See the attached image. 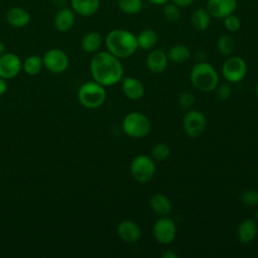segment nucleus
I'll return each mask as SVG.
<instances>
[{
  "label": "nucleus",
  "mask_w": 258,
  "mask_h": 258,
  "mask_svg": "<svg viewBox=\"0 0 258 258\" xmlns=\"http://www.w3.org/2000/svg\"><path fill=\"white\" fill-rule=\"evenodd\" d=\"M237 0H208L207 10L215 18H225L237 8Z\"/></svg>",
  "instance_id": "obj_12"
},
{
  "label": "nucleus",
  "mask_w": 258,
  "mask_h": 258,
  "mask_svg": "<svg viewBox=\"0 0 258 258\" xmlns=\"http://www.w3.org/2000/svg\"><path fill=\"white\" fill-rule=\"evenodd\" d=\"M191 22L196 29L203 31L206 30L211 22V15L208 10L204 8L196 9L191 14Z\"/></svg>",
  "instance_id": "obj_24"
},
{
  "label": "nucleus",
  "mask_w": 258,
  "mask_h": 258,
  "mask_svg": "<svg viewBox=\"0 0 258 258\" xmlns=\"http://www.w3.org/2000/svg\"><path fill=\"white\" fill-rule=\"evenodd\" d=\"M42 66V58H40L38 55H30L25 59L23 69L27 75L35 76L40 72Z\"/></svg>",
  "instance_id": "obj_26"
},
{
  "label": "nucleus",
  "mask_w": 258,
  "mask_h": 258,
  "mask_svg": "<svg viewBox=\"0 0 258 258\" xmlns=\"http://www.w3.org/2000/svg\"><path fill=\"white\" fill-rule=\"evenodd\" d=\"M241 201L248 207H255L258 205V190L255 188H248L241 194Z\"/></svg>",
  "instance_id": "obj_30"
},
{
  "label": "nucleus",
  "mask_w": 258,
  "mask_h": 258,
  "mask_svg": "<svg viewBox=\"0 0 258 258\" xmlns=\"http://www.w3.org/2000/svg\"><path fill=\"white\" fill-rule=\"evenodd\" d=\"M168 56L161 49L151 50L146 57V67L153 74L164 72L168 64Z\"/></svg>",
  "instance_id": "obj_15"
},
{
  "label": "nucleus",
  "mask_w": 258,
  "mask_h": 258,
  "mask_svg": "<svg viewBox=\"0 0 258 258\" xmlns=\"http://www.w3.org/2000/svg\"><path fill=\"white\" fill-rule=\"evenodd\" d=\"M137 44L138 47L142 48V49H151L155 46V44L157 43L158 40V35L155 32V30L151 29V28H147L142 30L137 36Z\"/></svg>",
  "instance_id": "obj_22"
},
{
  "label": "nucleus",
  "mask_w": 258,
  "mask_h": 258,
  "mask_svg": "<svg viewBox=\"0 0 258 258\" xmlns=\"http://www.w3.org/2000/svg\"><path fill=\"white\" fill-rule=\"evenodd\" d=\"M78 99L81 105L88 109H96L103 105L106 100V91L104 86L99 83L87 82L83 84L78 91Z\"/></svg>",
  "instance_id": "obj_4"
},
{
  "label": "nucleus",
  "mask_w": 258,
  "mask_h": 258,
  "mask_svg": "<svg viewBox=\"0 0 258 258\" xmlns=\"http://www.w3.org/2000/svg\"><path fill=\"white\" fill-rule=\"evenodd\" d=\"M5 18L7 23L12 27L22 28L29 23L30 14L22 7H12L6 12Z\"/></svg>",
  "instance_id": "obj_18"
},
{
  "label": "nucleus",
  "mask_w": 258,
  "mask_h": 258,
  "mask_svg": "<svg viewBox=\"0 0 258 258\" xmlns=\"http://www.w3.org/2000/svg\"><path fill=\"white\" fill-rule=\"evenodd\" d=\"M5 53V45H4V43L0 40V56L2 55V54H4Z\"/></svg>",
  "instance_id": "obj_38"
},
{
  "label": "nucleus",
  "mask_w": 258,
  "mask_h": 258,
  "mask_svg": "<svg viewBox=\"0 0 258 258\" xmlns=\"http://www.w3.org/2000/svg\"><path fill=\"white\" fill-rule=\"evenodd\" d=\"M255 218H256V221H258V210L255 212Z\"/></svg>",
  "instance_id": "obj_40"
},
{
  "label": "nucleus",
  "mask_w": 258,
  "mask_h": 258,
  "mask_svg": "<svg viewBox=\"0 0 258 258\" xmlns=\"http://www.w3.org/2000/svg\"><path fill=\"white\" fill-rule=\"evenodd\" d=\"M121 87L124 95L133 101L139 100L144 95V86L140 80L133 77H126L121 80Z\"/></svg>",
  "instance_id": "obj_16"
},
{
  "label": "nucleus",
  "mask_w": 258,
  "mask_h": 258,
  "mask_svg": "<svg viewBox=\"0 0 258 258\" xmlns=\"http://www.w3.org/2000/svg\"><path fill=\"white\" fill-rule=\"evenodd\" d=\"M43 66L46 70L54 74H60L64 72L69 67L68 54L59 48H51L47 50L42 57Z\"/></svg>",
  "instance_id": "obj_10"
},
{
  "label": "nucleus",
  "mask_w": 258,
  "mask_h": 258,
  "mask_svg": "<svg viewBox=\"0 0 258 258\" xmlns=\"http://www.w3.org/2000/svg\"><path fill=\"white\" fill-rule=\"evenodd\" d=\"M224 19H225L224 24L228 31L236 32L239 30V28L241 26V22H240V19L238 16H236L234 14H230L227 17H225Z\"/></svg>",
  "instance_id": "obj_32"
},
{
  "label": "nucleus",
  "mask_w": 258,
  "mask_h": 258,
  "mask_svg": "<svg viewBox=\"0 0 258 258\" xmlns=\"http://www.w3.org/2000/svg\"><path fill=\"white\" fill-rule=\"evenodd\" d=\"M222 75L229 83H239L247 75V63L240 56H229L223 63Z\"/></svg>",
  "instance_id": "obj_7"
},
{
  "label": "nucleus",
  "mask_w": 258,
  "mask_h": 258,
  "mask_svg": "<svg viewBox=\"0 0 258 258\" xmlns=\"http://www.w3.org/2000/svg\"><path fill=\"white\" fill-rule=\"evenodd\" d=\"M102 36L99 32L90 31L83 36L81 40V46L83 50L88 53L97 52L102 45Z\"/></svg>",
  "instance_id": "obj_21"
},
{
  "label": "nucleus",
  "mask_w": 258,
  "mask_h": 258,
  "mask_svg": "<svg viewBox=\"0 0 258 258\" xmlns=\"http://www.w3.org/2000/svg\"><path fill=\"white\" fill-rule=\"evenodd\" d=\"M195 102H196L195 95L190 92H183L178 97V105L182 109H186V110L190 109L194 106Z\"/></svg>",
  "instance_id": "obj_31"
},
{
  "label": "nucleus",
  "mask_w": 258,
  "mask_h": 258,
  "mask_svg": "<svg viewBox=\"0 0 258 258\" xmlns=\"http://www.w3.org/2000/svg\"><path fill=\"white\" fill-rule=\"evenodd\" d=\"M152 233L158 243L162 245L170 244L176 236L175 223L167 216H163L155 221L152 228Z\"/></svg>",
  "instance_id": "obj_9"
},
{
  "label": "nucleus",
  "mask_w": 258,
  "mask_h": 258,
  "mask_svg": "<svg viewBox=\"0 0 258 258\" xmlns=\"http://www.w3.org/2000/svg\"><path fill=\"white\" fill-rule=\"evenodd\" d=\"M258 234V225L256 220L254 219H245L243 220L237 229V236L239 240L244 243L248 244L251 243Z\"/></svg>",
  "instance_id": "obj_17"
},
{
  "label": "nucleus",
  "mask_w": 258,
  "mask_h": 258,
  "mask_svg": "<svg viewBox=\"0 0 258 258\" xmlns=\"http://www.w3.org/2000/svg\"><path fill=\"white\" fill-rule=\"evenodd\" d=\"M155 160L149 155H137L130 164V172L132 177L140 183H145L151 180L155 174Z\"/></svg>",
  "instance_id": "obj_6"
},
{
  "label": "nucleus",
  "mask_w": 258,
  "mask_h": 258,
  "mask_svg": "<svg viewBox=\"0 0 258 258\" xmlns=\"http://www.w3.org/2000/svg\"><path fill=\"white\" fill-rule=\"evenodd\" d=\"M118 6L126 14H136L142 9V0H119Z\"/></svg>",
  "instance_id": "obj_28"
},
{
  "label": "nucleus",
  "mask_w": 258,
  "mask_h": 258,
  "mask_svg": "<svg viewBox=\"0 0 258 258\" xmlns=\"http://www.w3.org/2000/svg\"><path fill=\"white\" fill-rule=\"evenodd\" d=\"M235 45H236V42L234 37L229 34L220 36L217 42V48L219 52L223 55H230L234 51Z\"/></svg>",
  "instance_id": "obj_25"
},
{
  "label": "nucleus",
  "mask_w": 258,
  "mask_h": 258,
  "mask_svg": "<svg viewBox=\"0 0 258 258\" xmlns=\"http://www.w3.org/2000/svg\"><path fill=\"white\" fill-rule=\"evenodd\" d=\"M149 205H150V208L152 209V211L156 215L161 216V217L168 216L172 210V205H171L169 199L160 192L154 194L150 198Z\"/></svg>",
  "instance_id": "obj_19"
},
{
  "label": "nucleus",
  "mask_w": 258,
  "mask_h": 258,
  "mask_svg": "<svg viewBox=\"0 0 258 258\" xmlns=\"http://www.w3.org/2000/svg\"><path fill=\"white\" fill-rule=\"evenodd\" d=\"M148 1L154 5H163V4L167 3L168 0H148Z\"/></svg>",
  "instance_id": "obj_37"
},
{
  "label": "nucleus",
  "mask_w": 258,
  "mask_h": 258,
  "mask_svg": "<svg viewBox=\"0 0 258 258\" xmlns=\"http://www.w3.org/2000/svg\"><path fill=\"white\" fill-rule=\"evenodd\" d=\"M123 132L133 138L145 137L151 129L149 119L140 112H130L122 120Z\"/></svg>",
  "instance_id": "obj_5"
},
{
  "label": "nucleus",
  "mask_w": 258,
  "mask_h": 258,
  "mask_svg": "<svg viewBox=\"0 0 258 258\" xmlns=\"http://www.w3.org/2000/svg\"><path fill=\"white\" fill-rule=\"evenodd\" d=\"M76 22V13L72 8L59 9L53 17V26L59 32H67L73 28Z\"/></svg>",
  "instance_id": "obj_14"
},
{
  "label": "nucleus",
  "mask_w": 258,
  "mask_h": 258,
  "mask_svg": "<svg viewBox=\"0 0 258 258\" xmlns=\"http://www.w3.org/2000/svg\"><path fill=\"white\" fill-rule=\"evenodd\" d=\"M163 16L169 22L177 21L180 16L177 5H175L174 3H165L163 7Z\"/></svg>",
  "instance_id": "obj_29"
},
{
  "label": "nucleus",
  "mask_w": 258,
  "mask_h": 258,
  "mask_svg": "<svg viewBox=\"0 0 258 258\" xmlns=\"http://www.w3.org/2000/svg\"><path fill=\"white\" fill-rule=\"evenodd\" d=\"M167 56L173 63H182L189 58L190 51L186 45L175 44L169 48Z\"/></svg>",
  "instance_id": "obj_23"
},
{
  "label": "nucleus",
  "mask_w": 258,
  "mask_h": 258,
  "mask_svg": "<svg viewBox=\"0 0 258 258\" xmlns=\"http://www.w3.org/2000/svg\"><path fill=\"white\" fill-rule=\"evenodd\" d=\"M7 90V83L6 80L3 78H0V96H2Z\"/></svg>",
  "instance_id": "obj_36"
},
{
  "label": "nucleus",
  "mask_w": 258,
  "mask_h": 258,
  "mask_svg": "<svg viewBox=\"0 0 258 258\" xmlns=\"http://www.w3.org/2000/svg\"><path fill=\"white\" fill-rule=\"evenodd\" d=\"M105 43L108 51L118 58L131 56L138 48L136 36L125 29L111 30L106 36Z\"/></svg>",
  "instance_id": "obj_2"
},
{
  "label": "nucleus",
  "mask_w": 258,
  "mask_h": 258,
  "mask_svg": "<svg viewBox=\"0 0 258 258\" xmlns=\"http://www.w3.org/2000/svg\"><path fill=\"white\" fill-rule=\"evenodd\" d=\"M195 0H172V2L177 5V6H180V7H186V6H189L190 4H192Z\"/></svg>",
  "instance_id": "obj_34"
},
{
  "label": "nucleus",
  "mask_w": 258,
  "mask_h": 258,
  "mask_svg": "<svg viewBox=\"0 0 258 258\" xmlns=\"http://www.w3.org/2000/svg\"><path fill=\"white\" fill-rule=\"evenodd\" d=\"M90 70L94 81L104 87L116 85L123 79L124 69L120 58L109 51L97 52L91 59Z\"/></svg>",
  "instance_id": "obj_1"
},
{
  "label": "nucleus",
  "mask_w": 258,
  "mask_h": 258,
  "mask_svg": "<svg viewBox=\"0 0 258 258\" xmlns=\"http://www.w3.org/2000/svg\"><path fill=\"white\" fill-rule=\"evenodd\" d=\"M117 234L122 241L126 243H135L141 236V230L135 222L124 220L117 226Z\"/></svg>",
  "instance_id": "obj_13"
},
{
  "label": "nucleus",
  "mask_w": 258,
  "mask_h": 258,
  "mask_svg": "<svg viewBox=\"0 0 258 258\" xmlns=\"http://www.w3.org/2000/svg\"><path fill=\"white\" fill-rule=\"evenodd\" d=\"M255 93H256V96H257V98H258V82H257L256 87H255Z\"/></svg>",
  "instance_id": "obj_39"
},
{
  "label": "nucleus",
  "mask_w": 258,
  "mask_h": 258,
  "mask_svg": "<svg viewBox=\"0 0 258 258\" xmlns=\"http://www.w3.org/2000/svg\"><path fill=\"white\" fill-rule=\"evenodd\" d=\"M182 126L188 137L197 138L205 132L207 118L204 113L199 110H189L183 116Z\"/></svg>",
  "instance_id": "obj_8"
},
{
  "label": "nucleus",
  "mask_w": 258,
  "mask_h": 258,
  "mask_svg": "<svg viewBox=\"0 0 258 258\" xmlns=\"http://www.w3.org/2000/svg\"><path fill=\"white\" fill-rule=\"evenodd\" d=\"M190 82L201 92L210 93L219 85V75L212 64L206 61L196 63L190 71Z\"/></svg>",
  "instance_id": "obj_3"
},
{
  "label": "nucleus",
  "mask_w": 258,
  "mask_h": 258,
  "mask_svg": "<svg viewBox=\"0 0 258 258\" xmlns=\"http://www.w3.org/2000/svg\"><path fill=\"white\" fill-rule=\"evenodd\" d=\"M170 152V147L166 143H157L151 148V157L156 161H163L169 157Z\"/></svg>",
  "instance_id": "obj_27"
},
{
  "label": "nucleus",
  "mask_w": 258,
  "mask_h": 258,
  "mask_svg": "<svg viewBox=\"0 0 258 258\" xmlns=\"http://www.w3.org/2000/svg\"><path fill=\"white\" fill-rule=\"evenodd\" d=\"M21 67V60L15 53L8 52L2 54L0 56V78L8 80L16 77Z\"/></svg>",
  "instance_id": "obj_11"
},
{
  "label": "nucleus",
  "mask_w": 258,
  "mask_h": 258,
  "mask_svg": "<svg viewBox=\"0 0 258 258\" xmlns=\"http://www.w3.org/2000/svg\"><path fill=\"white\" fill-rule=\"evenodd\" d=\"M177 254L173 251V250H165L161 253V257L162 258H177Z\"/></svg>",
  "instance_id": "obj_35"
},
{
  "label": "nucleus",
  "mask_w": 258,
  "mask_h": 258,
  "mask_svg": "<svg viewBox=\"0 0 258 258\" xmlns=\"http://www.w3.org/2000/svg\"><path fill=\"white\" fill-rule=\"evenodd\" d=\"M215 90H216V94H217L218 99L221 100V101L228 100L232 95V88H231L230 84H227V83H224L222 85H218Z\"/></svg>",
  "instance_id": "obj_33"
},
{
  "label": "nucleus",
  "mask_w": 258,
  "mask_h": 258,
  "mask_svg": "<svg viewBox=\"0 0 258 258\" xmlns=\"http://www.w3.org/2000/svg\"><path fill=\"white\" fill-rule=\"evenodd\" d=\"M71 7L76 14L87 17L98 11L100 0H71Z\"/></svg>",
  "instance_id": "obj_20"
}]
</instances>
